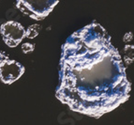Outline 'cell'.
Segmentation results:
<instances>
[{
    "instance_id": "obj_2",
    "label": "cell",
    "mask_w": 134,
    "mask_h": 125,
    "mask_svg": "<svg viewBox=\"0 0 134 125\" xmlns=\"http://www.w3.org/2000/svg\"><path fill=\"white\" fill-rule=\"evenodd\" d=\"M58 0H18L15 7L34 20H43L50 14Z\"/></svg>"
},
{
    "instance_id": "obj_5",
    "label": "cell",
    "mask_w": 134,
    "mask_h": 125,
    "mask_svg": "<svg viewBox=\"0 0 134 125\" xmlns=\"http://www.w3.org/2000/svg\"><path fill=\"white\" fill-rule=\"evenodd\" d=\"M40 30V25H30L28 28L25 30V37L28 39H33L36 38L37 36L38 35V32Z\"/></svg>"
},
{
    "instance_id": "obj_1",
    "label": "cell",
    "mask_w": 134,
    "mask_h": 125,
    "mask_svg": "<svg viewBox=\"0 0 134 125\" xmlns=\"http://www.w3.org/2000/svg\"><path fill=\"white\" fill-rule=\"evenodd\" d=\"M59 65L55 96L72 111L98 118L130 98L131 85L122 58L98 23L69 36Z\"/></svg>"
},
{
    "instance_id": "obj_3",
    "label": "cell",
    "mask_w": 134,
    "mask_h": 125,
    "mask_svg": "<svg viewBox=\"0 0 134 125\" xmlns=\"http://www.w3.org/2000/svg\"><path fill=\"white\" fill-rule=\"evenodd\" d=\"M0 33L4 43L9 47H16L25 38V30L20 23L8 21L0 27Z\"/></svg>"
},
{
    "instance_id": "obj_7",
    "label": "cell",
    "mask_w": 134,
    "mask_h": 125,
    "mask_svg": "<svg viewBox=\"0 0 134 125\" xmlns=\"http://www.w3.org/2000/svg\"><path fill=\"white\" fill-rule=\"evenodd\" d=\"M8 58V56H6L5 54H3V53H1V52H0V62H1V61H3L5 58Z\"/></svg>"
},
{
    "instance_id": "obj_6",
    "label": "cell",
    "mask_w": 134,
    "mask_h": 125,
    "mask_svg": "<svg viewBox=\"0 0 134 125\" xmlns=\"http://www.w3.org/2000/svg\"><path fill=\"white\" fill-rule=\"evenodd\" d=\"M34 48H35V45L31 44V43H24L22 45V50L25 54H28L30 52H33Z\"/></svg>"
},
{
    "instance_id": "obj_4",
    "label": "cell",
    "mask_w": 134,
    "mask_h": 125,
    "mask_svg": "<svg viewBox=\"0 0 134 125\" xmlns=\"http://www.w3.org/2000/svg\"><path fill=\"white\" fill-rule=\"evenodd\" d=\"M25 67L9 58L0 62V80L5 84H12L25 74Z\"/></svg>"
}]
</instances>
